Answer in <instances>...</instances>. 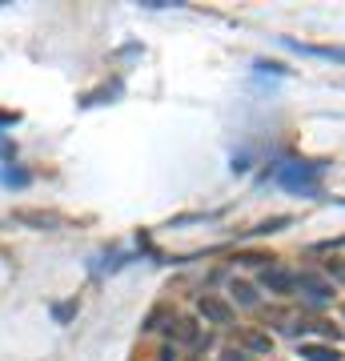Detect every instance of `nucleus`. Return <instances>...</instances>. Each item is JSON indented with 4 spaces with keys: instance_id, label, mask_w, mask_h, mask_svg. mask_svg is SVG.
I'll return each mask as SVG.
<instances>
[{
    "instance_id": "9",
    "label": "nucleus",
    "mask_w": 345,
    "mask_h": 361,
    "mask_svg": "<svg viewBox=\"0 0 345 361\" xmlns=\"http://www.w3.org/2000/svg\"><path fill=\"white\" fill-rule=\"evenodd\" d=\"M241 341H245L249 349H253V353H269V349H273L269 334H241Z\"/></svg>"
},
{
    "instance_id": "1",
    "label": "nucleus",
    "mask_w": 345,
    "mask_h": 361,
    "mask_svg": "<svg viewBox=\"0 0 345 361\" xmlns=\"http://www.w3.org/2000/svg\"><path fill=\"white\" fill-rule=\"evenodd\" d=\"M321 169H325V165H309V161H282V165L273 169V180H277L282 189H289V193L317 197Z\"/></svg>"
},
{
    "instance_id": "2",
    "label": "nucleus",
    "mask_w": 345,
    "mask_h": 361,
    "mask_svg": "<svg viewBox=\"0 0 345 361\" xmlns=\"http://www.w3.org/2000/svg\"><path fill=\"white\" fill-rule=\"evenodd\" d=\"M261 285H265L269 293L285 297V293H293V289H297V273L293 269H282V265H265V269H261Z\"/></svg>"
},
{
    "instance_id": "11",
    "label": "nucleus",
    "mask_w": 345,
    "mask_h": 361,
    "mask_svg": "<svg viewBox=\"0 0 345 361\" xmlns=\"http://www.w3.org/2000/svg\"><path fill=\"white\" fill-rule=\"evenodd\" d=\"M233 297H237L241 305H257V293H253V285H245V281H233Z\"/></svg>"
},
{
    "instance_id": "3",
    "label": "nucleus",
    "mask_w": 345,
    "mask_h": 361,
    "mask_svg": "<svg viewBox=\"0 0 345 361\" xmlns=\"http://www.w3.org/2000/svg\"><path fill=\"white\" fill-rule=\"evenodd\" d=\"M297 289L309 297V301H325V297H333V285L329 277H321V273L305 269V273H297Z\"/></svg>"
},
{
    "instance_id": "16",
    "label": "nucleus",
    "mask_w": 345,
    "mask_h": 361,
    "mask_svg": "<svg viewBox=\"0 0 345 361\" xmlns=\"http://www.w3.org/2000/svg\"><path fill=\"white\" fill-rule=\"evenodd\" d=\"M0 157H13V145L8 141H0Z\"/></svg>"
},
{
    "instance_id": "14",
    "label": "nucleus",
    "mask_w": 345,
    "mask_h": 361,
    "mask_svg": "<svg viewBox=\"0 0 345 361\" xmlns=\"http://www.w3.org/2000/svg\"><path fill=\"white\" fill-rule=\"evenodd\" d=\"M225 361H249V353H241V349H229V353H225Z\"/></svg>"
},
{
    "instance_id": "10",
    "label": "nucleus",
    "mask_w": 345,
    "mask_h": 361,
    "mask_svg": "<svg viewBox=\"0 0 345 361\" xmlns=\"http://www.w3.org/2000/svg\"><path fill=\"white\" fill-rule=\"evenodd\" d=\"M173 334H177V341H189V345H201V334H197V325H193V322H177V329H173Z\"/></svg>"
},
{
    "instance_id": "17",
    "label": "nucleus",
    "mask_w": 345,
    "mask_h": 361,
    "mask_svg": "<svg viewBox=\"0 0 345 361\" xmlns=\"http://www.w3.org/2000/svg\"><path fill=\"white\" fill-rule=\"evenodd\" d=\"M341 313H345V310H341Z\"/></svg>"
},
{
    "instance_id": "8",
    "label": "nucleus",
    "mask_w": 345,
    "mask_h": 361,
    "mask_svg": "<svg viewBox=\"0 0 345 361\" xmlns=\"http://www.w3.org/2000/svg\"><path fill=\"white\" fill-rule=\"evenodd\" d=\"M16 221H25V225H40V229L61 225V217H52V213H16Z\"/></svg>"
},
{
    "instance_id": "6",
    "label": "nucleus",
    "mask_w": 345,
    "mask_h": 361,
    "mask_svg": "<svg viewBox=\"0 0 345 361\" xmlns=\"http://www.w3.org/2000/svg\"><path fill=\"white\" fill-rule=\"evenodd\" d=\"M0 180H4V185H13V189H25L28 180H32V173H25V169L8 165V169H4V173H0Z\"/></svg>"
},
{
    "instance_id": "4",
    "label": "nucleus",
    "mask_w": 345,
    "mask_h": 361,
    "mask_svg": "<svg viewBox=\"0 0 345 361\" xmlns=\"http://www.w3.org/2000/svg\"><path fill=\"white\" fill-rule=\"evenodd\" d=\"M289 49L305 52V56H321V61H333V65H345V49L341 44H297V40H285Z\"/></svg>"
},
{
    "instance_id": "5",
    "label": "nucleus",
    "mask_w": 345,
    "mask_h": 361,
    "mask_svg": "<svg viewBox=\"0 0 345 361\" xmlns=\"http://www.w3.org/2000/svg\"><path fill=\"white\" fill-rule=\"evenodd\" d=\"M201 313H205V317H209L213 325H229V322H233V310L225 305V301H221V297H213V293H205V297H201Z\"/></svg>"
},
{
    "instance_id": "15",
    "label": "nucleus",
    "mask_w": 345,
    "mask_h": 361,
    "mask_svg": "<svg viewBox=\"0 0 345 361\" xmlns=\"http://www.w3.org/2000/svg\"><path fill=\"white\" fill-rule=\"evenodd\" d=\"M0 125H16V113H0Z\"/></svg>"
},
{
    "instance_id": "7",
    "label": "nucleus",
    "mask_w": 345,
    "mask_h": 361,
    "mask_svg": "<svg viewBox=\"0 0 345 361\" xmlns=\"http://www.w3.org/2000/svg\"><path fill=\"white\" fill-rule=\"evenodd\" d=\"M301 357L305 361H337V349H329V345H301Z\"/></svg>"
},
{
    "instance_id": "12",
    "label": "nucleus",
    "mask_w": 345,
    "mask_h": 361,
    "mask_svg": "<svg viewBox=\"0 0 345 361\" xmlns=\"http://www.w3.org/2000/svg\"><path fill=\"white\" fill-rule=\"evenodd\" d=\"M52 317H56V322H68V317H73V305H56V310H52Z\"/></svg>"
},
{
    "instance_id": "13",
    "label": "nucleus",
    "mask_w": 345,
    "mask_h": 361,
    "mask_svg": "<svg viewBox=\"0 0 345 361\" xmlns=\"http://www.w3.org/2000/svg\"><path fill=\"white\" fill-rule=\"evenodd\" d=\"M249 169V153H241V157H233V173H245Z\"/></svg>"
}]
</instances>
